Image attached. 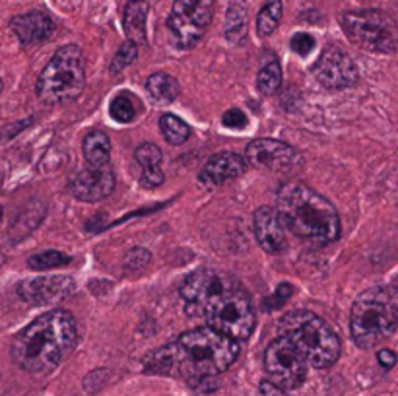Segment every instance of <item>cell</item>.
Instances as JSON below:
<instances>
[{"label":"cell","instance_id":"obj_1","mask_svg":"<svg viewBox=\"0 0 398 396\" xmlns=\"http://www.w3.org/2000/svg\"><path fill=\"white\" fill-rule=\"evenodd\" d=\"M78 344V324L65 309H55L29 323L12 342V360L29 373L61 365Z\"/></svg>","mask_w":398,"mask_h":396},{"label":"cell","instance_id":"obj_2","mask_svg":"<svg viewBox=\"0 0 398 396\" xmlns=\"http://www.w3.org/2000/svg\"><path fill=\"white\" fill-rule=\"evenodd\" d=\"M276 210L286 230L303 241L328 245L340 237V218L331 200L303 183H286L278 189Z\"/></svg>","mask_w":398,"mask_h":396},{"label":"cell","instance_id":"obj_3","mask_svg":"<svg viewBox=\"0 0 398 396\" xmlns=\"http://www.w3.org/2000/svg\"><path fill=\"white\" fill-rule=\"evenodd\" d=\"M169 350L173 358V375L193 381L216 377L232 367L239 356V342L210 326H198L183 332L169 344Z\"/></svg>","mask_w":398,"mask_h":396},{"label":"cell","instance_id":"obj_4","mask_svg":"<svg viewBox=\"0 0 398 396\" xmlns=\"http://www.w3.org/2000/svg\"><path fill=\"white\" fill-rule=\"evenodd\" d=\"M398 328V287L375 286L353 301L350 331L353 342L369 350L379 346Z\"/></svg>","mask_w":398,"mask_h":396},{"label":"cell","instance_id":"obj_5","mask_svg":"<svg viewBox=\"0 0 398 396\" xmlns=\"http://www.w3.org/2000/svg\"><path fill=\"white\" fill-rule=\"evenodd\" d=\"M280 334L286 336L315 369L333 367L340 358V336L313 311L297 309L284 315L280 319Z\"/></svg>","mask_w":398,"mask_h":396},{"label":"cell","instance_id":"obj_6","mask_svg":"<svg viewBox=\"0 0 398 396\" xmlns=\"http://www.w3.org/2000/svg\"><path fill=\"white\" fill-rule=\"evenodd\" d=\"M86 86V63L78 45H65L56 51L39 74L35 92L43 103L63 105L80 97Z\"/></svg>","mask_w":398,"mask_h":396},{"label":"cell","instance_id":"obj_7","mask_svg":"<svg viewBox=\"0 0 398 396\" xmlns=\"http://www.w3.org/2000/svg\"><path fill=\"white\" fill-rule=\"evenodd\" d=\"M340 26L353 45L371 53H395L398 28L387 12L377 8L352 10L340 16Z\"/></svg>","mask_w":398,"mask_h":396},{"label":"cell","instance_id":"obj_8","mask_svg":"<svg viewBox=\"0 0 398 396\" xmlns=\"http://www.w3.org/2000/svg\"><path fill=\"white\" fill-rule=\"evenodd\" d=\"M204 317L210 328L222 332L235 342H245L250 338L257 323L249 295L241 286L233 287L228 294L218 297L206 309Z\"/></svg>","mask_w":398,"mask_h":396},{"label":"cell","instance_id":"obj_9","mask_svg":"<svg viewBox=\"0 0 398 396\" xmlns=\"http://www.w3.org/2000/svg\"><path fill=\"white\" fill-rule=\"evenodd\" d=\"M216 0H173L167 18L173 43L179 49H193L212 24Z\"/></svg>","mask_w":398,"mask_h":396},{"label":"cell","instance_id":"obj_10","mask_svg":"<svg viewBox=\"0 0 398 396\" xmlns=\"http://www.w3.org/2000/svg\"><path fill=\"white\" fill-rule=\"evenodd\" d=\"M241 286L239 282L222 270L202 268L189 274L181 286V299L185 301L186 311L193 317H204L206 309L223 294L233 287Z\"/></svg>","mask_w":398,"mask_h":396},{"label":"cell","instance_id":"obj_11","mask_svg":"<svg viewBox=\"0 0 398 396\" xmlns=\"http://www.w3.org/2000/svg\"><path fill=\"white\" fill-rule=\"evenodd\" d=\"M309 363L286 336H280L269 344L264 351V369L270 381L284 390L299 388L307 379Z\"/></svg>","mask_w":398,"mask_h":396},{"label":"cell","instance_id":"obj_12","mask_svg":"<svg viewBox=\"0 0 398 396\" xmlns=\"http://www.w3.org/2000/svg\"><path fill=\"white\" fill-rule=\"evenodd\" d=\"M313 76L326 90H346L358 82V66L348 53L338 47H326L313 65Z\"/></svg>","mask_w":398,"mask_h":396},{"label":"cell","instance_id":"obj_13","mask_svg":"<svg viewBox=\"0 0 398 396\" xmlns=\"http://www.w3.org/2000/svg\"><path fill=\"white\" fill-rule=\"evenodd\" d=\"M245 159L257 169L289 171L301 164V154L282 140L257 138L249 142V146L245 150Z\"/></svg>","mask_w":398,"mask_h":396},{"label":"cell","instance_id":"obj_14","mask_svg":"<svg viewBox=\"0 0 398 396\" xmlns=\"http://www.w3.org/2000/svg\"><path fill=\"white\" fill-rule=\"evenodd\" d=\"M76 284L68 276H38L24 280L18 286L22 301L29 305H56L74 294Z\"/></svg>","mask_w":398,"mask_h":396},{"label":"cell","instance_id":"obj_15","mask_svg":"<svg viewBox=\"0 0 398 396\" xmlns=\"http://www.w3.org/2000/svg\"><path fill=\"white\" fill-rule=\"evenodd\" d=\"M68 189L82 203H100L115 191V173L109 166L86 167L70 179Z\"/></svg>","mask_w":398,"mask_h":396},{"label":"cell","instance_id":"obj_16","mask_svg":"<svg viewBox=\"0 0 398 396\" xmlns=\"http://www.w3.org/2000/svg\"><path fill=\"white\" fill-rule=\"evenodd\" d=\"M255 237L269 255H282L287 249V230L276 208L262 206L255 212Z\"/></svg>","mask_w":398,"mask_h":396},{"label":"cell","instance_id":"obj_17","mask_svg":"<svg viewBox=\"0 0 398 396\" xmlns=\"http://www.w3.org/2000/svg\"><path fill=\"white\" fill-rule=\"evenodd\" d=\"M247 159L235 152H220L212 156L200 169L198 173V181L212 189V187H220V184L228 183L241 177L247 171Z\"/></svg>","mask_w":398,"mask_h":396},{"label":"cell","instance_id":"obj_18","mask_svg":"<svg viewBox=\"0 0 398 396\" xmlns=\"http://www.w3.org/2000/svg\"><path fill=\"white\" fill-rule=\"evenodd\" d=\"M10 28L16 33L22 45L33 47L49 41L55 33L56 26L47 12L31 10V12H26V14L14 16L12 22H10Z\"/></svg>","mask_w":398,"mask_h":396},{"label":"cell","instance_id":"obj_19","mask_svg":"<svg viewBox=\"0 0 398 396\" xmlns=\"http://www.w3.org/2000/svg\"><path fill=\"white\" fill-rule=\"evenodd\" d=\"M150 4L146 0H129L122 10V28L127 33V39L142 45L148 41L146 35V19H148Z\"/></svg>","mask_w":398,"mask_h":396},{"label":"cell","instance_id":"obj_20","mask_svg":"<svg viewBox=\"0 0 398 396\" xmlns=\"http://www.w3.org/2000/svg\"><path fill=\"white\" fill-rule=\"evenodd\" d=\"M82 152L86 161L90 164V167L109 166V159H111V140L102 130H92L83 138Z\"/></svg>","mask_w":398,"mask_h":396},{"label":"cell","instance_id":"obj_21","mask_svg":"<svg viewBox=\"0 0 398 396\" xmlns=\"http://www.w3.org/2000/svg\"><path fill=\"white\" fill-rule=\"evenodd\" d=\"M223 35L233 45H237L247 37V6L243 0H232V4L228 6Z\"/></svg>","mask_w":398,"mask_h":396},{"label":"cell","instance_id":"obj_22","mask_svg":"<svg viewBox=\"0 0 398 396\" xmlns=\"http://www.w3.org/2000/svg\"><path fill=\"white\" fill-rule=\"evenodd\" d=\"M146 90H148L150 97H154L158 103H171L177 100V95L181 92L179 82L166 72L152 74L146 80Z\"/></svg>","mask_w":398,"mask_h":396},{"label":"cell","instance_id":"obj_23","mask_svg":"<svg viewBox=\"0 0 398 396\" xmlns=\"http://www.w3.org/2000/svg\"><path fill=\"white\" fill-rule=\"evenodd\" d=\"M284 16V2L282 0H266L257 16V31L259 35H272L280 26V19Z\"/></svg>","mask_w":398,"mask_h":396},{"label":"cell","instance_id":"obj_24","mask_svg":"<svg viewBox=\"0 0 398 396\" xmlns=\"http://www.w3.org/2000/svg\"><path fill=\"white\" fill-rule=\"evenodd\" d=\"M159 129H161V134L164 138L173 144V146H181L185 144L189 136H191V127L186 125L185 120L179 119L173 113H167V115H161L159 119Z\"/></svg>","mask_w":398,"mask_h":396},{"label":"cell","instance_id":"obj_25","mask_svg":"<svg viewBox=\"0 0 398 396\" xmlns=\"http://www.w3.org/2000/svg\"><path fill=\"white\" fill-rule=\"evenodd\" d=\"M284 80V74H282V66L278 61H270L269 65H264V68L259 72L257 78V86L264 95H272L280 90Z\"/></svg>","mask_w":398,"mask_h":396},{"label":"cell","instance_id":"obj_26","mask_svg":"<svg viewBox=\"0 0 398 396\" xmlns=\"http://www.w3.org/2000/svg\"><path fill=\"white\" fill-rule=\"evenodd\" d=\"M109 115L117 122H132L136 119V100L130 93H119L109 105Z\"/></svg>","mask_w":398,"mask_h":396},{"label":"cell","instance_id":"obj_27","mask_svg":"<svg viewBox=\"0 0 398 396\" xmlns=\"http://www.w3.org/2000/svg\"><path fill=\"white\" fill-rule=\"evenodd\" d=\"M70 260L72 258L65 255V253H61V251H43V253H38V255L28 258V267L31 270L41 272V270L66 267V264H70Z\"/></svg>","mask_w":398,"mask_h":396},{"label":"cell","instance_id":"obj_28","mask_svg":"<svg viewBox=\"0 0 398 396\" xmlns=\"http://www.w3.org/2000/svg\"><path fill=\"white\" fill-rule=\"evenodd\" d=\"M136 56H138V45L127 39V41L117 49L115 56H113L111 72L117 74L120 72V70H125L127 66H130L134 61H136Z\"/></svg>","mask_w":398,"mask_h":396},{"label":"cell","instance_id":"obj_29","mask_svg":"<svg viewBox=\"0 0 398 396\" xmlns=\"http://www.w3.org/2000/svg\"><path fill=\"white\" fill-rule=\"evenodd\" d=\"M136 161L140 164V167L144 169V167H159L161 164V159H164V154H161V150H159L156 144H152V142H144V144H140L136 148Z\"/></svg>","mask_w":398,"mask_h":396},{"label":"cell","instance_id":"obj_30","mask_svg":"<svg viewBox=\"0 0 398 396\" xmlns=\"http://www.w3.org/2000/svg\"><path fill=\"white\" fill-rule=\"evenodd\" d=\"M150 260H152V255L148 251L142 249V247H136V249H130L127 255H125V268L129 272H140L144 268L148 267Z\"/></svg>","mask_w":398,"mask_h":396},{"label":"cell","instance_id":"obj_31","mask_svg":"<svg viewBox=\"0 0 398 396\" xmlns=\"http://www.w3.org/2000/svg\"><path fill=\"white\" fill-rule=\"evenodd\" d=\"M317 41L315 37L309 35V33H296V35L292 37V41H289V47H292V51L297 53L299 56H307L311 55V51L315 49Z\"/></svg>","mask_w":398,"mask_h":396},{"label":"cell","instance_id":"obj_32","mask_svg":"<svg viewBox=\"0 0 398 396\" xmlns=\"http://www.w3.org/2000/svg\"><path fill=\"white\" fill-rule=\"evenodd\" d=\"M292 295H294V287L289 286V284H280V286L276 287V292L266 299L264 307H266L269 311H272V309H280V307H284V305L289 301Z\"/></svg>","mask_w":398,"mask_h":396},{"label":"cell","instance_id":"obj_33","mask_svg":"<svg viewBox=\"0 0 398 396\" xmlns=\"http://www.w3.org/2000/svg\"><path fill=\"white\" fill-rule=\"evenodd\" d=\"M223 127H228V129H235V130H241L247 127V115L243 113L241 109H237V107H233V109L225 111L223 113Z\"/></svg>","mask_w":398,"mask_h":396},{"label":"cell","instance_id":"obj_34","mask_svg":"<svg viewBox=\"0 0 398 396\" xmlns=\"http://www.w3.org/2000/svg\"><path fill=\"white\" fill-rule=\"evenodd\" d=\"M140 183L144 189H158L159 184L164 183V171L159 167H144L142 175H140Z\"/></svg>","mask_w":398,"mask_h":396},{"label":"cell","instance_id":"obj_35","mask_svg":"<svg viewBox=\"0 0 398 396\" xmlns=\"http://www.w3.org/2000/svg\"><path fill=\"white\" fill-rule=\"evenodd\" d=\"M259 396H289V395H287L282 387L274 385L270 379H266V381H260Z\"/></svg>","mask_w":398,"mask_h":396},{"label":"cell","instance_id":"obj_36","mask_svg":"<svg viewBox=\"0 0 398 396\" xmlns=\"http://www.w3.org/2000/svg\"><path fill=\"white\" fill-rule=\"evenodd\" d=\"M377 361L383 369H392L397 365V354L392 350H379L377 351Z\"/></svg>","mask_w":398,"mask_h":396},{"label":"cell","instance_id":"obj_37","mask_svg":"<svg viewBox=\"0 0 398 396\" xmlns=\"http://www.w3.org/2000/svg\"><path fill=\"white\" fill-rule=\"evenodd\" d=\"M0 220H2V206H0Z\"/></svg>","mask_w":398,"mask_h":396},{"label":"cell","instance_id":"obj_38","mask_svg":"<svg viewBox=\"0 0 398 396\" xmlns=\"http://www.w3.org/2000/svg\"><path fill=\"white\" fill-rule=\"evenodd\" d=\"M0 92H2V80H0Z\"/></svg>","mask_w":398,"mask_h":396}]
</instances>
